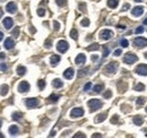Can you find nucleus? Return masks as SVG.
I'll use <instances>...</instances> for the list:
<instances>
[{"instance_id":"nucleus-27","label":"nucleus","mask_w":147,"mask_h":138,"mask_svg":"<svg viewBox=\"0 0 147 138\" xmlns=\"http://www.w3.org/2000/svg\"><path fill=\"white\" fill-rule=\"evenodd\" d=\"M70 37L71 39H74V40H77L78 39V32H77V29H71L70 31Z\"/></svg>"},{"instance_id":"nucleus-42","label":"nucleus","mask_w":147,"mask_h":138,"mask_svg":"<svg viewBox=\"0 0 147 138\" xmlns=\"http://www.w3.org/2000/svg\"><path fill=\"white\" fill-rule=\"evenodd\" d=\"M118 121H119V117L115 114V115H113L112 117V119H111V123H117Z\"/></svg>"},{"instance_id":"nucleus-51","label":"nucleus","mask_w":147,"mask_h":138,"mask_svg":"<svg viewBox=\"0 0 147 138\" xmlns=\"http://www.w3.org/2000/svg\"><path fill=\"white\" fill-rule=\"evenodd\" d=\"M118 28H120V29H125V28H126V26H125V25L119 24V25H118Z\"/></svg>"},{"instance_id":"nucleus-26","label":"nucleus","mask_w":147,"mask_h":138,"mask_svg":"<svg viewBox=\"0 0 147 138\" xmlns=\"http://www.w3.org/2000/svg\"><path fill=\"white\" fill-rule=\"evenodd\" d=\"M25 72H26V68L23 66H19L18 68H17V74L19 75V76H23V75H25Z\"/></svg>"},{"instance_id":"nucleus-54","label":"nucleus","mask_w":147,"mask_h":138,"mask_svg":"<svg viewBox=\"0 0 147 138\" xmlns=\"http://www.w3.org/2000/svg\"><path fill=\"white\" fill-rule=\"evenodd\" d=\"M92 137H93V138H94V137H101V135H100V134H94Z\"/></svg>"},{"instance_id":"nucleus-61","label":"nucleus","mask_w":147,"mask_h":138,"mask_svg":"<svg viewBox=\"0 0 147 138\" xmlns=\"http://www.w3.org/2000/svg\"><path fill=\"white\" fill-rule=\"evenodd\" d=\"M146 112H147V108H146Z\"/></svg>"},{"instance_id":"nucleus-29","label":"nucleus","mask_w":147,"mask_h":138,"mask_svg":"<svg viewBox=\"0 0 147 138\" xmlns=\"http://www.w3.org/2000/svg\"><path fill=\"white\" fill-rule=\"evenodd\" d=\"M135 90H136L137 92H142V91L145 90V85L143 83H139V84H137V85L135 86Z\"/></svg>"},{"instance_id":"nucleus-38","label":"nucleus","mask_w":147,"mask_h":138,"mask_svg":"<svg viewBox=\"0 0 147 138\" xmlns=\"http://www.w3.org/2000/svg\"><path fill=\"white\" fill-rule=\"evenodd\" d=\"M91 87H92V83H91V82L86 83L85 86H84V91H85V92H87V91L91 90Z\"/></svg>"},{"instance_id":"nucleus-7","label":"nucleus","mask_w":147,"mask_h":138,"mask_svg":"<svg viewBox=\"0 0 147 138\" xmlns=\"http://www.w3.org/2000/svg\"><path fill=\"white\" fill-rule=\"evenodd\" d=\"M134 44L137 48H145V46H147V39H145V37H136L134 40Z\"/></svg>"},{"instance_id":"nucleus-44","label":"nucleus","mask_w":147,"mask_h":138,"mask_svg":"<svg viewBox=\"0 0 147 138\" xmlns=\"http://www.w3.org/2000/svg\"><path fill=\"white\" fill-rule=\"evenodd\" d=\"M74 138H85V135H84L83 133H77L74 136Z\"/></svg>"},{"instance_id":"nucleus-53","label":"nucleus","mask_w":147,"mask_h":138,"mask_svg":"<svg viewBox=\"0 0 147 138\" xmlns=\"http://www.w3.org/2000/svg\"><path fill=\"white\" fill-rule=\"evenodd\" d=\"M92 60H93V61L97 60V56H92Z\"/></svg>"},{"instance_id":"nucleus-6","label":"nucleus","mask_w":147,"mask_h":138,"mask_svg":"<svg viewBox=\"0 0 147 138\" xmlns=\"http://www.w3.org/2000/svg\"><path fill=\"white\" fill-rule=\"evenodd\" d=\"M117 69H118L117 62H110V64H107L106 66H105L104 70L106 74H114V72L117 71Z\"/></svg>"},{"instance_id":"nucleus-15","label":"nucleus","mask_w":147,"mask_h":138,"mask_svg":"<svg viewBox=\"0 0 147 138\" xmlns=\"http://www.w3.org/2000/svg\"><path fill=\"white\" fill-rule=\"evenodd\" d=\"M74 74H75V70L72 68H68L64 70L63 76H64V78H67V79H71V78L74 77Z\"/></svg>"},{"instance_id":"nucleus-16","label":"nucleus","mask_w":147,"mask_h":138,"mask_svg":"<svg viewBox=\"0 0 147 138\" xmlns=\"http://www.w3.org/2000/svg\"><path fill=\"white\" fill-rule=\"evenodd\" d=\"M5 48L8 49V50H10V49L14 48V45H15V42H14V40L11 39V37H8V39H6L5 41Z\"/></svg>"},{"instance_id":"nucleus-5","label":"nucleus","mask_w":147,"mask_h":138,"mask_svg":"<svg viewBox=\"0 0 147 138\" xmlns=\"http://www.w3.org/2000/svg\"><path fill=\"white\" fill-rule=\"evenodd\" d=\"M113 36V32L111 29H103L101 33H100V39L101 40H104V41H107L110 39H112Z\"/></svg>"},{"instance_id":"nucleus-23","label":"nucleus","mask_w":147,"mask_h":138,"mask_svg":"<svg viewBox=\"0 0 147 138\" xmlns=\"http://www.w3.org/2000/svg\"><path fill=\"white\" fill-rule=\"evenodd\" d=\"M106 119V113H101L97 115V118H95V122H102Z\"/></svg>"},{"instance_id":"nucleus-46","label":"nucleus","mask_w":147,"mask_h":138,"mask_svg":"<svg viewBox=\"0 0 147 138\" xmlns=\"http://www.w3.org/2000/svg\"><path fill=\"white\" fill-rule=\"evenodd\" d=\"M121 53H122V51H121V49H117V50L114 51V53H113V54H114L115 57H119L121 54Z\"/></svg>"},{"instance_id":"nucleus-2","label":"nucleus","mask_w":147,"mask_h":138,"mask_svg":"<svg viewBox=\"0 0 147 138\" xmlns=\"http://www.w3.org/2000/svg\"><path fill=\"white\" fill-rule=\"evenodd\" d=\"M137 60H138V57L131 52L126 53L125 57H123V62H126L127 65H132V64H135Z\"/></svg>"},{"instance_id":"nucleus-35","label":"nucleus","mask_w":147,"mask_h":138,"mask_svg":"<svg viewBox=\"0 0 147 138\" xmlns=\"http://www.w3.org/2000/svg\"><path fill=\"white\" fill-rule=\"evenodd\" d=\"M80 24H82V26H84V27L88 26V25H89V19H88V18H84L83 21L80 22Z\"/></svg>"},{"instance_id":"nucleus-43","label":"nucleus","mask_w":147,"mask_h":138,"mask_svg":"<svg viewBox=\"0 0 147 138\" xmlns=\"http://www.w3.org/2000/svg\"><path fill=\"white\" fill-rule=\"evenodd\" d=\"M53 26H54V31H59V29H60V24H59L57 21L53 22Z\"/></svg>"},{"instance_id":"nucleus-17","label":"nucleus","mask_w":147,"mask_h":138,"mask_svg":"<svg viewBox=\"0 0 147 138\" xmlns=\"http://www.w3.org/2000/svg\"><path fill=\"white\" fill-rule=\"evenodd\" d=\"M59 61H60V57H59L58 54H53V56L50 58V64L52 67L57 66V65L59 64Z\"/></svg>"},{"instance_id":"nucleus-11","label":"nucleus","mask_w":147,"mask_h":138,"mask_svg":"<svg viewBox=\"0 0 147 138\" xmlns=\"http://www.w3.org/2000/svg\"><path fill=\"white\" fill-rule=\"evenodd\" d=\"M136 72L140 76H147V65H139L136 68Z\"/></svg>"},{"instance_id":"nucleus-60","label":"nucleus","mask_w":147,"mask_h":138,"mask_svg":"<svg viewBox=\"0 0 147 138\" xmlns=\"http://www.w3.org/2000/svg\"><path fill=\"white\" fill-rule=\"evenodd\" d=\"M1 125H2V122H1V120H0V127H1Z\"/></svg>"},{"instance_id":"nucleus-3","label":"nucleus","mask_w":147,"mask_h":138,"mask_svg":"<svg viewBox=\"0 0 147 138\" xmlns=\"http://www.w3.org/2000/svg\"><path fill=\"white\" fill-rule=\"evenodd\" d=\"M68 49H69V44H68L67 41H64V40H60L58 42V44H57V50L61 53L66 52Z\"/></svg>"},{"instance_id":"nucleus-52","label":"nucleus","mask_w":147,"mask_h":138,"mask_svg":"<svg viewBox=\"0 0 147 138\" xmlns=\"http://www.w3.org/2000/svg\"><path fill=\"white\" fill-rule=\"evenodd\" d=\"M1 59H5V53H0V60Z\"/></svg>"},{"instance_id":"nucleus-25","label":"nucleus","mask_w":147,"mask_h":138,"mask_svg":"<svg viewBox=\"0 0 147 138\" xmlns=\"http://www.w3.org/2000/svg\"><path fill=\"white\" fill-rule=\"evenodd\" d=\"M7 93H8V86L2 85L1 87H0V94H1L2 96H6L7 95Z\"/></svg>"},{"instance_id":"nucleus-9","label":"nucleus","mask_w":147,"mask_h":138,"mask_svg":"<svg viewBox=\"0 0 147 138\" xmlns=\"http://www.w3.org/2000/svg\"><path fill=\"white\" fill-rule=\"evenodd\" d=\"M143 13H144V7L142 6H137V7H134V9L131 10V15L135 17H139L142 16Z\"/></svg>"},{"instance_id":"nucleus-28","label":"nucleus","mask_w":147,"mask_h":138,"mask_svg":"<svg viewBox=\"0 0 147 138\" xmlns=\"http://www.w3.org/2000/svg\"><path fill=\"white\" fill-rule=\"evenodd\" d=\"M102 90H103V85L102 84H99V85H95L93 87V91L95 92V93H101Z\"/></svg>"},{"instance_id":"nucleus-39","label":"nucleus","mask_w":147,"mask_h":138,"mask_svg":"<svg viewBox=\"0 0 147 138\" xmlns=\"http://www.w3.org/2000/svg\"><path fill=\"white\" fill-rule=\"evenodd\" d=\"M143 32H144V27L143 26H139L135 29V33H136V34H140V33H143Z\"/></svg>"},{"instance_id":"nucleus-10","label":"nucleus","mask_w":147,"mask_h":138,"mask_svg":"<svg viewBox=\"0 0 147 138\" xmlns=\"http://www.w3.org/2000/svg\"><path fill=\"white\" fill-rule=\"evenodd\" d=\"M29 90V84L27 82H25V80H23V82L19 83L18 85V91L21 92V93H26V92H28Z\"/></svg>"},{"instance_id":"nucleus-14","label":"nucleus","mask_w":147,"mask_h":138,"mask_svg":"<svg viewBox=\"0 0 147 138\" xmlns=\"http://www.w3.org/2000/svg\"><path fill=\"white\" fill-rule=\"evenodd\" d=\"M2 24H3V26H5L7 29H10L11 27H13V25H14L13 18H10V17H6V18H3Z\"/></svg>"},{"instance_id":"nucleus-59","label":"nucleus","mask_w":147,"mask_h":138,"mask_svg":"<svg viewBox=\"0 0 147 138\" xmlns=\"http://www.w3.org/2000/svg\"><path fill=\"white\" fill-rule=\"evenodd\" d=\"M145 58L147 59V52H145Z\"/></svg>"},{"instance_id":"nucleus-4","label":"nucleus","mask_w":147,"mask_h":138,"mask_svg":"<svg viewBox=\"0 0 147 138\" xmlns=\"http://www.w3.org/2000/svg\"><path fill=\"white\" fill-rule=\"evenodd\" d=\"M84 115V110L82 108H74V109L70 111V117L72 119H76V118H80Z\"/></svg>"},{"instance_id":"nucleus-55","label":"nucleus","mask_w":147,"mask_h":138,"mask_svg":"<svg viewBox=\"0 0 147 138\" xmlns=\"http://www.w3.org/2000/svg\"><path fill=\"white\" fill-rule=\"evenodd\" d=\"M54 135H56V131H51V134H50V137H53Z\"/></svg>"},{"instance_id":"nucleus-56","label":"nucleus","mask_w":147,"mask_h":138,"mask_svg":"<svg viewBox=\"0 0 147 138\" xmlns=\"http://www.w3.org/2000/svg\"><path fill=\"white\" fill-rule=\"evenodd\" d=\"M2 39H3V34H2V33H1V32H0V41L2 40Z\"/></svg>"},{"instance_id":"nucleus-33","label":"nucleus","mask_w":147,"mask_h":138,"mask_svg":"<svg viewBox=\"0 0 147 138\" xmlns=\"http://www.w3.org/2000/svg\"><path fill=\"white\" fill-rule=\"evenodd\" d=\"M21 113H19V112H15V113H13V119L16 120V121L21 120Z\"/></svg>"},{"instance_id":"nucleus-19","label":"nucleus","mask_w":147,"mask_h":138,"mask_svg":"<svg viewBox=\"0 0 147 138\" xmlns=\"http://www.w3.org/2000/svg\"><path fill=\"white\" fill-rule=\"evenodd\" d=\"M52 85H53V87H56V88H60V87L63 86V83L59 79V78H56V79L52 80Z\"/></svg>"},{"instance_id":"nucleus-22","label":"nucleus","mask_w":147,"mask_h":138,"mask_svg":"<svg viewBox=\"0 0 147 138\" xmlns=\"http://www.w3.org/2000/svg\"><path fill=\"white\" fill-rule=\"evenodd\" d=\"M18 127H17V126H10V127H9V134H10V135H17V134H18Z\"/></svg>"},{"instance_id":"nucleus-20","label":"nucleus","mask_w":147,"mask_h":138,"mask_svg":"<svg viewBox=\"0 0 147 138\" xmlns=\"http://www.w3.org/2000/svg\"><path fill=\"white\" fill-rule=\"evenodd\" d=\"M88 70H89V68L88 67H86V68H83V69H80V70H78V77L82 78L84 77V76H86V75L88 74Z\"/></svg>"},{"instance_id":"nucleus-40","label":"nucleus","mask_w":147,"mask_h":138,"mask_svg":"<svg viewBox=\"0 0 147 138\" xmlns=\"http://www.w3.org/2000/svg\"><path fill=\"white\" fill-rule=\"evenodd\" d=\"M38 15L39 16H44V15H45V10H44L43 8H39L38 9Z\"/></svg>"},{"instance_id":"nucleus-47","label":"nucleus","mask_w":147,"mask_h":138,"mask_svg":"<svg viewBox=\"0 0 147 138\" xmlns=\"http://www.w3.org/2000/svg\"><path fill=\"white\" fill-rule=\"evenodd\" d=\"M0 69H1L2 71L7 70V65H6V64H2V62H1V64H0Z\"/></svg>"},{"instance_id":"nucleus-41","label":"nucleus","mask_w":147,"mask_h":138,"mask_svg":"<svg viewBox=\"0 0 147 138\" xmlns=\"http://www.w3.org/2000/svg\"><path fill=\"white\" fill-rule=\"evenodd\" d=\"M110 53V50L106 48V46H104V51H103V58H106L107 56H109Z\"/></svg>"},{"instance_id":"nucleus-36","label":"nucleus","mask_w":147,"mask_h":138,"mask_svg":"<svg viewBox=\"0 0 147 138\" xmlns=\"http://www.w3.org/2000/svg\"><path fill=\"white\" fill-rule=\"evenodd\" d=\"M111 96H112V92H111V90H107L106 92L103 94V97L104 98H110Z\"/></svg>"},{"instance_id":"nucleus-58","label":"nucleus","mask_w":147,"mask_h":138,"mask_svg":"<svg viewBox=\"0 0 147 138\" xmlns=\"http://www.w3.org/2000/svg\"><path fill=\"white\" fill-rule=\"evenodd\" d=\"M144 25H147V18L144 21Z\"/></svg>"},{"instance_id":"nucleus-62","label":"nucleus","mask_w":147,"mask_h":138,"mask_svg":"<svg viewBox=\"0 0 147 138\" xmlns=\"http://www.w3.org/2000/svg\"><path fill=\"white\" fill-rule=\"evenodd\" d=\"M146 136H147V134H146Z\"/></svg>"},{"instance_id":"nucleus-31","label":"nucleus","mask_w":147,"mask_h":138,"mask_svg":"<svg viewBox=\"0 0 147 138\" xmlns=\"http://www.w3.org/2000/svg\"><path fill=\"white\" fill-rule=\"evenodd\" d=\"M120 45L122 46V48H127V46L129 45L128 40H126V39H122V40H120Z\"/></svg>"},{"instance_id":"nucleus-24","label":"nucleus","mask_w":147,"mask_h":138,"mask_svg":"<svg viewBox=\"0 0 147 138\" xmlns=\"http://www.w3.org/2000/svg\"><path fill=\"white\" fill-rule=\"evenodd\" d=\"M59 98H60V96H59V95L52 94V95L49 96V102H51V103H56V102H58Z\"/></svg>"},{"instance_id":"nucleus-21","label":"nucleus","mask_w":147,"mask_h":138,"mask_svg":"<svg viewBox=\"0 0 147 138\" xmlns=\"http://www.w3.org/2000/svg\"><path fill=\"white\" fill-rule=\"evenodd\" d=\"M119 5V0H107V6L110 8H115Z\"/></svg>"},{"instance_id":"nucleus-30","label":"nucleus","mask_w":147,"mask_h":138,"mask_svg":"<svg viewBox=\"0 0 147 138\" xmlns=\"http://www.w3.org/2000/svg\"><path fill=\"white\" fill-rule=\"evenodd\" d=\"M99 48H100V45L97 44V43H93V44H91L89 46H87V50L88 51H93V50H97Z\"/></svg>"},{"instance_id":"nucleus-8","label":"nucleus","mask_w":147,"mask_h":138,"mask_svg":"<svg viewBox=\"0 0 147 138\" xmlns=\"http://www.w3.org/2000/svg\"><path fill=\"white\" fill-rule=\"evenodd\" d=\"M25 104H26L27 108L32 109V108H35V106H38L39 100H38V98H35V97H29V98H27L26 101H25Z\"/></svg>"},{"instance_id":"nucleus-50","label":"nucleus","mask_w":147,"mask_h":138,"mask_svg":"<svg viewBox=\"0 0 147 138\" xmlns=\"http://www.w3.org/2000/svg\"><path fill=\"white\" fill-rule=\"evenodd\" d=\"M45 48H51V40L45 41Z\"/></svg>"},{"instance_id":"nucleus-37","label":"nucleus","mask_w":147,"mask_h":138,"mask_svg":"<svg viewBox=\"0 0 147 138\" xmlns=\"http://www.w3.org/2000/svg\"><path fill=\"white\" fill-rule=\"evenodd\" d=\"M56 2L58 6H60V7H62V6H64L66 3H67V0H56Z\"/></svg>"},{"instance_id":"nucleus-32","label":"nucleus","mask_w":147,"mask_h":138,"mask_svg":"<svg viewBox=\"0 0 147 138\" xmlns=\"http://www.w3.org/2000/svg\"><path fill=\"white\" fill-rule=\"evenodd\" d=\"M144 103H145V98L144 97H138V98H137V101H136V105L137 106L143 105Z\"/></svg>"},{"instance_id":"nucleus-48","label":"nucleus","mask_w":147,"mask_h":138,"mask_svg":"<svg viewBox=\"0 0 147 138\" xmlns=\"http://www.w3.org/2000/svg\"><path fill=\"white\" fill-rule=\"evenodd\" d=\"M18 34H19V28H18V27H16V28L13 31V35H15V36H18Z\"/></svg>"},{"instance_id":"nucleus-18","label":"nucleus","mask_w":147,"mask_h":138,"mask_svg":"<svg viewBox=\"0 0 147 138\" xmlns=\"http://www.w3.org/2000/svg\"><path fill=\"white\" fill-rule=\"evenodd\" d=\"M132 121H134V123L136 126H142L143 122H144V119H143V117H140V115H136V117H134Z\"/></svg>"},{"instance_id":"nucleus-13","label":"nucleus","mask_w":147,"mask_h":138,"mask_svg":"<svg viewBox=\"0 0 147 138\" xmlns=\"http://www.w3.org/2000/svg\"><path fill=\"white\" fill-rule=\"evenodd\" d=\"M86 62V57L84 53H79L75 59V64L76 65H84Z\"/></svg>"},{"instance_id":"nucleus-57","label":"nucleus","mask_w":147,"mask_h":138,"mask_svg":"<svg viewBox=\"0 0 147 138\" xmlns=\"http://www.w3.org/2000/svg\"><path fill=\"white\" fill-rule=\"evenodd\" d=\"M135 1H136V2H143L144 0H135Z\"/></svg>"},{"instance_id":"nucleus-45","label":"nucleus","mask_w":147,"mask_h":138,"mask_svg":"<svg viewBox=\"0 0 147 138\" xmlns=\"http://www.w3.org/2000/svg\"><path fill=\"white\" fill-rule=\"evenodd\" d=\"M79 9H80L82 11H85V10H86V5H85V3H84V2H80V3H79Z\"/></svg>"},{"instance_id":"nucleus-12","label":"nucleus","mask_w":147,"mask_h":138,"mask_svg":"<svg viewBox=\"0 0 147 138\" xmlns=\"http://www.w3.org/2000/svg\"><path fill=\"white\" fill-rule=\"evenodd\" d=\"M6 9H7V11L8 13H10V14H15L17 11V6H16V3L15 2H8L7 3V6H6Z\"/></svg>"},{"instance_id":"nucleus-1","label":"nucleus","mask_w":147,"mask_h":138,"mask_svg":"<svg viewBox=\"0 0 147 138\" xmlns=\"http://www.w3.org/2000/svg\"><path fill=\"white\" fill-rule=\"evenodd\" d=\"M87 104H88V106H89L91 112H94L102 108V102L100 101V100H97V98H92V100H89Z\"/></svg>"},{"instance_id":"nucleus-34","label":"nucleus","mask_w":147,"mask_h":138,"mask_svg":"<svg viewBox=\"0 0 147 138\" xmlns=\"http://www.w3.org/2000/svg\"><path fill=\"white\" fill-rule=\"evenodd\" d=\"M38 86H39V88H40V90H43V88L45 87V82H44L43 79L39 80V82H38Z\"/></svg>"},{"instance_id":"nucleus-49","label":"nucleus","mask_w":147,"mask_h":138,"mask_svg":"<svg viewBox=\"0 0 147 138\" xmlns=\"http://www.w3.org/2000/svg\"><path fill=\"white\" fill-rule=\"evenodd\" d=\"M129 8H130V5H129V3H126V5H123L122 10H123V11H126V10H128Z\"/></svg>"}]
</instances>
